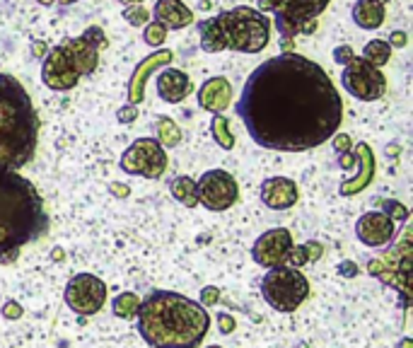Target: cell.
Masks as SVG:
<instances>
[{"label":"cell","mask_w":413,"mask_h":348,"mask_svg":"<svg viewBox=\"0 0 413 348\" xmlns=\"http://www.w3.org/2000/svg\"><path fill=\"white\" fill-rule=\"evenodd\" d=\"M123 5H143V0H118Z\"/></svg>","instance_id":"43"},{"label":"cell","mask_w":413,"mask_h":348,"mask_svg":"<svg viewBox=\"0 0 413 348\" xmlns=\"http://www.w3.org/2000/svg\"><path fill=\"white\" fill-rule=\"evenodd\" d=\"M107 47V34L102 27H87L80 36L68 39L44 56L41 80L51 90H71L80 82V77L97 71L99 49Z\"/></svg>","instance_id":"6"},{"label":"cell","mask_w":413,"mask_h":348,"mask_svg":"<svg viewBox=\"0 0 413 348\" xmlns=\"http://www.w3.org/2000/svg\"><path fill=\"white\" fill-rule=\"evenodd\" d=\"M208 348H220V346H208Z\"/></svg>","instance_id":"47"},{"label":"cell","mask_w":413,"mask_h":348,"mask_svg":"<svg viewBox=\"0 0 413 348\" xmlns=\"http://www.w3.org/2000/svg\"><path fill=\"white\" fill-rule=\"evenodd\" d=\"M36 3H41V5H46V8H49V5H53V3H56V0H36Z\"/></svg>","instance_id":"45"},{"label":"cell","mask_w":413,"mask_h":348,"mask_svg":"<svg viewBox=\"0 0 413 348\" xmlns=\"http://www.w3.org/2000/svg\"><path fill=\"white\" fill-rule=\"evenodd\" d=\"M143 36H145V44H148V47H162V41L167 39V29H164L158 20H153L145 25Z\"/></svg>","instance_id":"27"},{"label":"cell","mask_w":413,"mask_h":348,"mask_svg":"<svg viewBox=\"0 0 413 348\" xmlns=\"http://www.w3.org/2000/svg\"><path fill=\"white\" fill-rule=\"evenodd\" d=\"M3 314H5L8 319H20L22 317V308L17 305L15 300H10V302H5V305H3Z\"/></svg>","instance_id":"37"},{"label":"cell","mask_w":413,"mask_h":348,"mask_svg":"<svg viewBox=\"0 0 413 348\" xmlns=\"http://www.w3.org/2000/svg\"><path fill=\"white\" fill-rule=\"evenodd\" d=\"M353 20L362 29H377L384 22V3L382 0H358L353 5Z\"/></svg>","instance_id":"21"},{"label":"cell","mask_w":413,"mask_h":348,"mask_svg":"<svg viewBox=\"0 0 413 348\" xmlns=\"http://www.w3.org/2000/svg\"><path fill=\"white\" fill-rule=\"evenodd\" d=\"M331 143H334V150H336L338 155L351 153V148H353V138L348 134H334L331 136Z\"/></svg>","instance_id":"30"},{"label":"cell","mask_w":413,"mask_h":348,"mask_svg":"<svg viewBox=\"0 0 413 348\" xmlns=\"http://www.w3.org/2000/svg\"><path fill=\"white\" fill-rule=\"evenodd\" d=\"M39 119L20 80L0 73V169L15 172L36 153Z\"/></svg>","instance_id":"4"},{"label":"cell","mask_w":413,"mask_h":348,"mask_svg":"<svg viewBox=\"0 0 413 348\" xmlns=\"http://www.w3.org/2000/svg\"><path fill=\"white\" fill-rule=\"evenodd\" d=\"M136 317L138 332L150 348H199L210 329L201 302L169 290L150 293Z\"/></svg>","instance_id":"2"},{"label":"cell","mask_w":413,"mask_h":348,"mask_svg":"<svg viewBox=\"0 0 413 348\" xmlns=\"http://www.w3.org/2000/svg\"><path fill=\"white\" fill-rule=\"evenodd\" d=\"M259 8L275 17L283 44L290 47L297 34L316 29V17L329 8V0H259Z\"/></svg>","instance_id":"7"},{"label":"cell","mask_w":413,"mask_h":348,"mask_svg":"<svg viewBox=\"0 0 413 348\" xmlns=\"http://www.w3.org/2000/svg\"><path fill=\"white\" fill-rule=\"evenodd\" d=\"M355 162L360 164L358 169L355 179H346L341 184V196H353V194H360L362 189L370 186V182L375 179V155L370 150L367 143H358L355 145Z\"/></svg>","instance_id":"18"},{"label":"cell","mask_w":413,"mask_h":348,"mask_svg":"<svg viewBox=\"0 0 413 348\" xmlns=\"http://www.w3.org/2000/svg\"><path fill=\"white\" fill-rule=\"evenodd\" d=\"M288 264H290V269H300V266H305L307 264V251H305V247H295L292 245V249H290V256H288Z\"/></svg>","instance_id":"31"},{"label":"cell","mask_w":413,"mask_h":348,"mask_svg":"<svg viewBox=\"0 0 413 348\" xmlns=\"http://www.w3.org/2000/svg\"><path fill=\"white\" fill-rule=\"evenodd\" d=\"M362 58H365L370 66L375 68H382L384 63L392 58V47H389L387 41L382 39H375V41H367L365 49H362Z\"/></svg>","instance_id":"24"},{"label":"cell","mask_w":413,"mask_h":348,"mask_svg":"<svg viewBox=\"0 0 413 348\" xmlns=\"http://www.w3.org/2000/svg\"><path fill=\"white\" fill-rule=\"evenodd\" d=\"M235 109L254 143L281 153L319 148L343 121V102L331 77L295 51L261 63L247 77Z\"/></svg>","instance_id":"1"},{"label":"cell","mask_w":413,"mask_h":348,"mask_svg":"<svg viewBox=\"0 0 413 348\" xmlns=\"http://www.w3.org/2000/svg\"><path fill=\"white\" fill-rule=\"evenodd\" d=\"M153 15L164 29H184L194 22V12L182 0H158Z\"/></svg>","instance_id":"20"},{"label":"cell","mask_w":413,"mask_h":348,"mask_svg":"<svg viewBox=\"0 0 413 348\" xmlns=\"http://www.w3.org/2000/svg\"><path fill=\"white\" fill-rule=\"evenodd\" d=\"M338 273H341L343 278H355L358 273H360V269H358L355 261H341V264H338Z\"/></svg>","instance_id":"36"},{"label":"cell","mask_w":413,"mask_h":348,"mask_svg":"<svg viewBox=\"0 0 413 348\" xmlns=\"http://www.w3.org/2000/svg\"><path fill=\"white\" fill-rule=\"evenodd\" d=\"M292 249V235L286 227H273V230L264 232L251 247V256L259 266L264 269H278L288 266V256Z\"/></svg>","instance_id":"13"},{"label":"cell","mask_w":413,"mask_h":348,"mask_svg":"<svg viewBox=\"0 0 413 348\" xmlns=\"http://www.w3.org/2000/svg\"><path fill=\"white\" fill-rule=\"evenodd\" d=\"M172 58L174 53L169 51V49H160V51L150 53V56H145L143 61L138 63L131 75V82H128V102H131L133 107L145 99V82H148V77L153 75V73H158L162 66H169Z\"/></svg>","instance_id":"15"},{"label":"cell","mask_w":413,"mask_h":348,"mask_svg":"<svg viewBox=\"0 0 413 348\" xmlns=\"http://www.w3.org/2000/svg\"><path fill=\"white\" fill-rule=\"evenodd\" d=\"M261 295L278 312H295L310 297V283L297 269L278 266L271 269L261 281Z\"/></svg>","instance_id":"8"},{"label":"cell","mask_w":413,"mask_h":348,"mask_svg":"<svg viewBox=\"0 0 413 348\" xmlns=\"http://www.w3.org/2000/svg\"><path fill=\"white\" fill-rule=\"evenodd\" d=\"M355 235L362 245L373 247V249H382V247L392 245L397 240V225L382 210H370V213H362L358 218Z\"/></svg>","instance_id":"14"},{"label":"cell","mask_w":413,"mask_h":348,"mask_svg":"<svg viewBox=\"0 0 413 348\" xmlns=\"http://www.w3.org/2000/svg\"><path fill=\"white\" fill-rule=\"evenodd\" d=\"M341 82L348 90V95L362 99V102H375L387 92V77L382 75V71L358 56L351 63H346L341 73Z\"/></svg>","instance_id":"10"},{"label":"cell","mask_w":413,"mask_h":348,"mask_svg":"<svg viewBox=\"0 0 413 348\" xmlns=\"http://www.w3.org/2000/svg\"><path fill=\"white\" fill-rule=\"evenodd\" d=\"M338 164H341L343 169H351L353 164H355V155L346 153V155H338Z\"/></svg>","instance_id":"40"},{"label":"cell","mask_w":413,"mask_h":348,"mask_svg":"<svg viewBox=\"0 0 413 348\" xmlns=\"http://www.w3.org/2000/svg\"><path fill=\"white\" fill-rule=\"evenodd\" d=\"M123 20L133 27H143L150 22V12L145 10V5H128L126 10H123Z\"/></svg>","instance_id":"28"},{"label":"cell","mask_w":413,"mask_h":348,"mask_svg":"<svg viewBox=\"0 0 413 348\" xmlns=\"http://www.w3.org/2000/svg\"><path fill=\"white\" fill-rule=\"evenodd\" d=\"M196 199L208 210L218 213V210H227L229 206L237 203L240 186H237L235 177L229 172H225V169H208L196 182Z\"/></svg>","instance_id":"11"},{"label":"cell","mask_w":413,"mask_h":348,"mask_svg":"<svg viewBox=\"0 0 413 348\" xmlns=\"http://www.w3.org/2000/svg\"><path fill=\"white\" fill-rule=\"evenodd\" d=\"M112 191H116L114 196H118V199H121V196H128V186L126 184H112Z\"/></svg>","instance_id":"42"},{"label":"cell","mask_w":413,"mask_h":348,"mask_svg":"<svg viewBox=\"0 0 413 348\" xmlns=\"http://www.w3.org/2000/svg\"><path fill=\"white\" fill-rule=\"evenodd\" d=\"M32 51H34L36 58H44L46 56V44L44 41H34V44H32Z\"/></svg>","instance_id":"41"},{"label":"cell","mask_w":413,"mask_h":348,"mask_svg":"<svg viewBox=\"0 0 413 348\" xmlns=\"http://www.w3.org/2000/svg\"><path fill=\"white\" fill-rule=\"evenodd\" d=\"M49 230L36 186L22 174L0 169V261H10L17 249L39 240Z\"/></svg>","instance_id":"3"},{"label":"cell","mask_w":413,"mask_h":348,"mask_svg":"<svg viewBox=\"0 0 413 348\" xmlns=\"http://www.w3.org/2000/svg\"><path fill=\"white\" fill-rule=\"evenodd\" d=\"M399 348H411V338H403V341L399 343Z\"/></svg>","instance_id":"44"},{"label":"cell","mask_w":413,"mask_h":348,"mask_svg":"<svg viewBox=\"0 0 413 348\" xmlns=\"http://www.w3.org/2000/svg\"><path fill=\"white\" fill-rule=\"evenodd\" d=\"M191 92V77L179 68H164L158 73V95L169 104L182 102Z\"/></svg>","instance_id":"19"},{"label":"cell","mask_w":413,"mask_h":348,"mask_svg":"<svg viewBox=\"0 0 413 348\" xmlns=\"http://www.w3.org/2000/svg\"><path fill=\"white\" fill-rule=\"evenodd\" d=\"M121 169L133 177H145V179H158L167 169V155L164 148L155 138H138L123 150Z\"/></svg>","instance_id":"9"},{"label":"cell","mask_w":413,"mask_h":348,"mask_svg":"<svg viewBox=\"0 0 413 348\" xmlns=\"http://www.w3.org/2000/svg\"><path fill=\"white\" fill-rule=\"evenodd\" d=\"M271 25L264 12L254 8H232L215 17L199 22L201 49L208 53L218 51H242V53H259L268 44Z\"/></svg>","instance_id":"5"},{"label":"cell","mask_w":413,"mask_h":348,"mask_svg":"<svg viewBox=\"0 0 413 348\" xmlns=\"http://www.w3.org/2000/svg\"><path fill=\"white\" fill-rule=\"evenodd\" d=\"M210 134H213L215 143H218L223 150L235 148V136L229 131V121L225 116H220V114H215L213 121H210Z\"/></svg>","instance_id":"25"},{"label":"cell","mask_w":413,"mask_h":348,"mask_svg":"<svg viewBox=\"0 0 413 348\" xmlns=\"http://www.w3.org/2000/svg\"><path fill=\"white\" fill-rule=\"evenodd\" d=\"M218 297H220V290L215 286L203 288V290H201V305H203V308H210V305L218 302Z\"/></svg>","instance_id":"33"},{"label":"cell","mask_w":413,"mask_h":348,"mask_svg":"<svg viewBox=\"0 0 413 348\" xmlns=\"http://www.w3.org/2000/svg\"><path fill=\"white\" fill-rule=\"evenodd\" d=\"M218 324H220V332L223 334H229L235 329V319L229 317V314H218Z\"/></svg>","instance_id":"39"},{"label":"cell","mask_w":413,"mask_h":348,"mask_svg":"<svg viewBox=\"0 0 413 348\" xmlns=\"http://www.w3.org/2000/svg\"><path fill=\"white\" fill-rule=\"evenodd\" d=\"M353 58H355V51H353L348 44H343V47H336L334 49V61L341 63V66H346V63H351Z\"/></svg>","instance_id":"32"},{"label":"cell","mask_w":413,"mask_h":348,"mask_svg":"<svg viewBox=\"0 0 413 348\" xmlns=\"http://www.w3.org/2000/svg\"><path fill=\"white\" fill-rule=\"evenodd\" d=\"M66 305L75 314H95L107 302V283L92 273H77L66 286Z\"/></svg>","instance_id":"12"},{"label":"cell","mask_w":413,"mask_h":348,"mask_svg":"<svg viewBox=\"0 0 413 348\" xmlns=\"http://www.w3.org/2000/svg\"><path fill=\"white\" fill-rule=\"evenodd\" d=\"M169 194L186 208H194L199 203V199H196V182L191 177H174L169 182Z\"/></svg>","instance_id":"22"},{"label":"cell","mask_w":413,"mask_h":348,"mask_svg":"<svg viewBox=\"0 0 413 348\" xmlns=\"http://www.w3.org/2000/svg\"><path fill=\"white\" fill-rule=\"evenodd\" d=\"M136 116H138V109L133 107V104H126V107H121L116 112V119L121 123H133V121H136Z\"/></svg>","instance_id":"34"},{"label":"cell","mask_w":413,"mask_h":348,"mask_svg":"<svg viewBox=\"0 0 413 348\" xmlns=\"http://www.w3.org/2000/svg\"><path fill=\"white\" fill-rule=\"evenodd\" d=\"M302 247H305V251H307V261H316L321 254H324V247H321L319 242H314V240L305 242Z\"/></svg>","instance_id":"35"},{"label":"cell","mask_w":413,"mask_h":348,"mask_svg":"<svg viewBox=\"0 0 413 348\" xmlns=\"http://www.w3.org/2000/svg\"><path fill=\"white\" fill-rule=\"evenodd\" d=\"M138 308H140V297H138L136 293H121V295H116L112 302L114 314H116V317H123V319L136 317Z\"/></svg>","instance_id":"26"},{"label":"cell","mask_w":413,"mask_h":348,"mask_svg":"<svg viewBox=\"0 0 413 348\" xmlns=\"http://www.w3.org/2000/svg\"><path fill=\"white\" fill-rule=\"evenodd\" d=\"M300 199L297 184L288 177H271L261 184V201L273 210L292 208Z\"/></svg>","instance_id":"16"},{"label":"cell","mask_w":413,"mask_h":348,"mask_svg":"<svg viewBox=\"0 0 413 348\" xmlns=\"http://www.w3.org/2000/svg\"><path fill=\"white\" fill-rule=\"evenodd\" d=\"M382 213L384 215H389V218H392V221H406L408 218V208L403 203H399V201H394V199H384L382 201Z\"/></svg>","instance_id":"29"},{"label":"cell","mask_w":413,"mask_h":348,"mask_svg":"<svg viewBox=\"0 0 413 348\" xmlns=\"http://www.w3.org/2000/svg\"><path fill=\"white\" fill-rule=\"evenodd\" d=\"M63 5H73V3H77V0H61Z\"/></svg>","instance_id":"46"},{"label":"cell","mask_w":413,"mask_h":348,"mask_svg":"<svg viewBox=\"0 0 413 348\" xmlns=\"http://www.w3.org/2000/svg\"><path fill=\"white\" fill-rule=\"evenodd\" d=\"M232 102V85L225 77H208L199 90V107L205 112L223 114Z\"/></svg>","instance_id":"17"},{"label":"cell","mask_w":413,"mask_h":348,"mask_svg":"<svg viewBox=\"0 0 413 348\" xmlns=\"http://www.w3.org/2000/svg\"><path fill=\"white\" fill-rule=\"evenodd\" d=\"M406 41H408V36H406V32H392L389 34V47H397V49H403L406 47Z\"/></svg>","instance_id":"38"},{"label":"cell","mask_w":413,"mask_h":348,"mask_svg":"<svg viewBox=\"0 0 413 348\" xmlns=\"http://www.w3.org/2000/svg\"><path fill=\"white\" fill-rule=\"evenodd\" d=\"M155 131H158V138L155 140H158L162 148H177V145L182 143V128H179L169 116L158 119Z\"/></svg>","instance_id":"23"}]
</instances>
